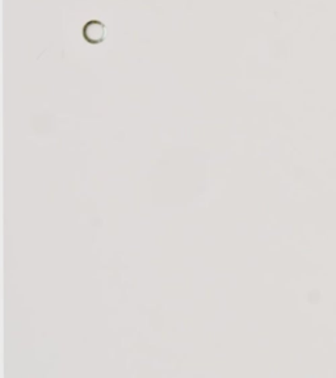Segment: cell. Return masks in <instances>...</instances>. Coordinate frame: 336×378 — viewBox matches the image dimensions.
Listing matches in <instances>:
<instances>
[{"label": "cell", "mask_w": 336, "mask_h": 378, "mask_svg": "<svg viewBox=\"0 0 336 378\" xmlns=\"http://www.w3.org/2000/svg\"><path fill=\"white\" fill-rule=\"evenodd\" d=\"M107 35L106 24L99 20H90L84 24L83 37L88 44H101Z\"/></svg>", "instance_id": "obj_1"}]
</instances>
